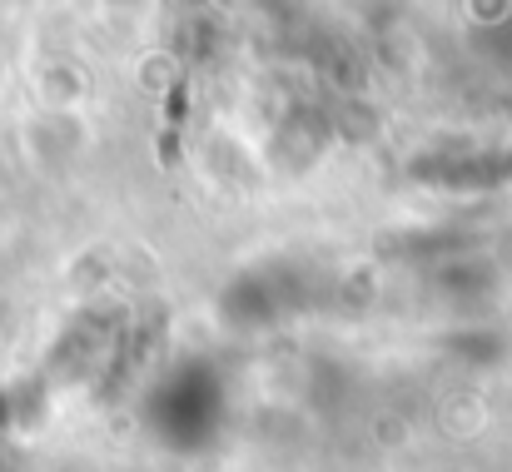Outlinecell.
Returning a JSON list of instances; mask_svg holds the SVG:
<instances>
[{"mask_svg":"<svg viewBox=\"0 0 512 472\" xmlns=\"http://www.w3.org/2000/svg\"><path fill=\"white\" fill-rule=\"evenodd\" d=\"M184 110H189V90L174 85L165 100V130H160V164L174 169L179 164V140H184Z\"/></svg>","mask_w":512,"mask_h":472,"instance_id":"cell-1","label":"cell"}]
</instances>
